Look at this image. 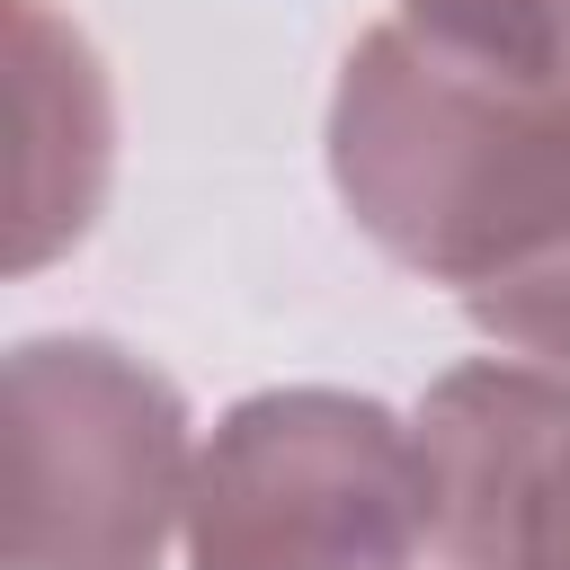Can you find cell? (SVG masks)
<instances>
[{
  "instance_id": "obj_4",
  "label": "cell",
  "mask_w": 570,
  "mask_h": 570,
  "mask_svg": "<svg viewBox=\"0 0 570 570\" xmlns=\"http://www.w3.org/2000/svg\"><path fill=\"white\" fill-rule=\"evenodd\" d=\"M410 428L445 570H570V365L472 356L428 383Z\"/></svg>"
},
{
  "instance_id": "obj_2",
  "label": "cell",
  "mask_w": 570,
  "mask_h": 570,
  "mask_svg": "<svg viewBox=\"0 0 570 570\" xmlns=\"http://www.w3.org/2000/svg\"><path fill=\"white\" fill-rule=\"evenodd\" d=\"M419 543V428L374 392L276 383L214 419L187 481V570H410Z\"/></svg>"
},
{
  "instance_id": "obj_1",
  "label": "cell",
  "mask_w": 570,
  "mask_h": 570,
  "mask_svg": "<svg viewBox=\"0 0 570 570\" xmlns=\"http://www.w3.org/2000/svg\"><path fill=\"white\" fill-rule=\"evenodd\" d=\"M330 187L481 338L570 365V0L534 36L374 18L330 89Z\"/></svg>"
},
{
  "instance_id": "obj_5",
  "label": "cell",
  "mask_w": 570,
  "mask_h": 570,
  "mask_svg": "<svg viewBox=\"0 0 570 570\" xmlns=\"http://www.w3.org/2000/svg\"><path fill=\"white\" fill-rule=\"evenodd\" d=\"M18 107H27V187H18V267H45L89 232L116 160V98L80 27L45 0H18Z\"/></svg>"
},
{
  "instance_id": "obj_6",
  "label": "cell",
  "mask_w": 570,
  "mask_h": 570,
  "mask_svg": "<svg viewBox=\"0 0 570 570\" xmlns=\"http://www.w3.org/2000/svg\"><path fill=\"white\" fill-rule=\"evenodd\" d=\"M401 18L445 27V36H534L561 18V0H401Z\"/></svg>"
},
{
  "instance_id": "obj_3",
  "label": "cell",
  "mask_w": 570,
  "mask_h": 570,
  "mask_svg": "<svg viewBox=\"0 0 570 570\" xmlns=\"http://www.w3.org/2000/svg\"><path fill=\"white\" fill-rule=\"evenodd\" d=\"M187 392L98 330L9 347V570H160L187 525Z\"/></svg>"
}]
</instances>
